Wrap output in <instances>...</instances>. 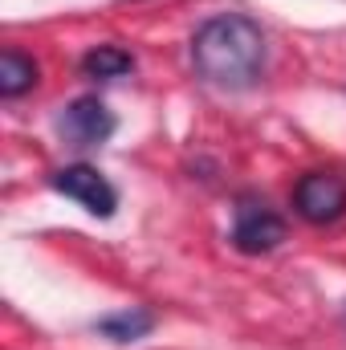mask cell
<instances>
[{"instance_id":"cell-1","label":"cell","mask_w":346,"mask_h":350,"mask_svg":"<svg viewBox=\"0 0 346 350\" xmlns=\"http://www.w3.org/2000/svg\"><path fill=\"white\" fill-rule=\"evenodd\" d=\"M265 57V29L245 12H216L191 33V70L216 90L245 94L261 86Z\"/></svg>"},{"instance_id":"cell-2","label":"cell","mask_w":346,"mask_h":350,"mask_svg":"<svg viewBox=\"0 0 346 350\" xmlns=\"http://www.w3.org/2000/svg\"><path fill=\"white\" fill-rule=\"evenodd\" d=\"M285 216L257 191H241L237 196V208H232V249L245 253V257H261V253H273L281 241H285Z\"/></svg>"},{"instance_id":"cell-3","label":"cell","mask_w":346,"mask_h":350,"mask_svg":"<svg viewBox=\"0 0 346 350\" xmlns=\"http://www.w3.org/2000/svg\"><path fill=\"white\" fill-rule=\"evenodd\" d=\"M114 131H118V118H114V110H110L98 94L74 98V102L62 106V114H57V135H62L66 147H74V151L102 147Z\"/></svg>"},{"instance_id":"cell-4","label":"cell","mask_w":346,"mask_h":350,"mask_svg":"<svg viewBox=\"0 0 346 350\" xmlns=\"http://www.w3.org/2000/svg\"><path fill=\"white\" fill-rule=\"evenodd\" d=\"M49 187H53L57 196L82 204L90 216H98V220H110V216L118 212V187L98 172V167H90V163L57 167V172L49 175Z\"/></svg>"},{"instance_id":"cell-5","label":"cell","mask_w":346,"mask_h":350,"mask_svg":"<svg viewBox=\"0 0 346 350\" xmlns=\"http://www.w3.org/2000/svg\"><path fill=\"white\" fill-rule=\"evenodd\" d=\"M293 212L306 224H334L346 216V179L338 172H306L293 183Z\"/></svg>"},{"instance_id":"cell-6","label":"cell","mask_w":346,"mask_h":350,"mask_svg":"<svg viewBox=\"0 0 346 350\" xmlns=\"http://www.w3.org/2000/svg\"><path fill=\"white\" fill-rule=\"evenodd\" d=\"M94 330L110 342H139L155 330V314L143 310V306H131V310H118V314H106L94 322Z\"/></svg>"},{"instance_id":"cell-7","label":"cell","mask_w":346,"mask_h":350,"mask_svg":"<svg viewBox=\"0 0 346 350\" xmlns=\"http://www.w3.org/2000/svg\"><path fill=\"white\" fill-rule=\"evenodd\" d=\"M37 82H41V70L29 53H21V49L0 53V98H21V94L37 90Z\"/></svg>"},{"instance_id":"cell-8","label":"cell","mask_w":346,"mask_h":350,"mask_svg":"<svg viewBox=\"0 0 346 350\" xmlns=\"http://www.w3.org/2000/svg\"><path fill=\"white\" fill-rule=\"evenodd\" d=\"M131 70H135V57L118 45H94L82 57V74L94 82H114V78H127Z\"/></svg>"}]
</instances>
